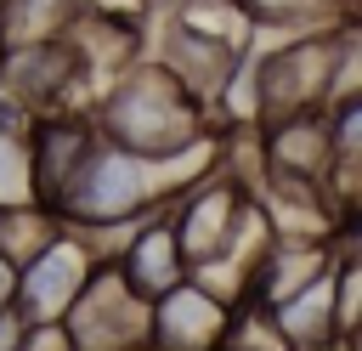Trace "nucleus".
Wrapping results in <instances>:
<instances>
[{
	"label": "nucleus",
	"instance_id": "nucleus-5",
	"mask_svg": "<svg viewBox=\"0 0 362 351\" xmlns=\"http://www.w3.org/2000/svg\"><path fill=\"white\" fill-rule=\"evenodd\" d=\"M113 272L124 277V289L136 294V300H158V294H170L181 277H187V266H181V249H175V232H170V221H164V209L158 215H141L124 238H119V249H113Z\"/></svg>",
	"mask_w": 362,
	"mask_h": 351
},
{
	"label": "nucleus",
	"instance_id": "nucleus-2",
	"mask_svg": "<svg viewBox=\"0 0 362 351\" xmlns=\"http://www.w3.org/2000/svg\"><path fill=\"white\" fill-rule=\"evenodd\" d=\"M96 266H102V255H96L90 232L57 221L51 238L17 266V277H11V311H17L28 328H40V323H62L68 306L79 300V289L90 283Z\"/></svg>",
	"mask_w": 362,
	"mask_h": 351
},
{
	"label": "nucleus",
	"instance_id": "nucleus-6",
	"mask_svg": "<svg viewBox=\"0 0 362 351\" xmlns=\"http://www.w3.org/2000/svg\"><path fill=\"white\" fill-rule=\"evenodd\" d=\"M34 204V181H28V136L0 130V209H23Z\"/></svg>",
	"mask_w": 362,
	"mask_h": 351
},
{
	"label": "nucleus",
	"instance_id": "nucleus-1",
	"mask_svg": "<svg viewBox=\"0 0 362 351\" xmlns=\"http://www.w3.org/2000/svg\"><path fill=\"white\" fill-rule=\"evenodd\" d=\"M96 136L136 159H175L204 142V102L187 96L158 62H130L96 108Z\"/></svg>",
	"mask_w": 362,
	"mask_h": 351
},
{
	"label": "nucleus",
	"instance_id": "nucleus-3",
	"mask_svg": "<svg viewBox=\"0 0 362 351\" xmlns=\"http://www.w3.org/2000/svg\"><path fill=\"white\" fill-rule=\"evenodd\" d=\"M62 334L74 351H147V300H136L113 260H102L68 306Z\"/></svg>",
	"mask_w": 362,
	"mask_h": 351
},
{
	"label": "nucleus",
	"instance_id": "nucleus-7",
	"mask_svg": "<svg viewBox=\"0 0 362 351\" xmlns=\"http://www.w3.org/2000/svg\"><path fill=\"white\" fill-rule=\"evenodd\" d=\"M17 351H74V345H68V334H62V323H40V328H23V340H17Z\"/></svg>",
	"mask_w": 362,
	"mask_h": 351
},
{
	"label": "nucleus",
	"instance_id": "nucleus-4",
	"mask_svg": "<svg viewBox=\"0 0 362 351\" xmlns=\"http://www.w3.org/2000/svg\"><path fill=\"white\" fill-rule=\"evenodd\" d=\"M232 323V306L204 294L198 283H175L147 306V351H221V334Z\"/></svg>",
	"mask_w": 362,
	"mask_h": 351
}]
</instances>
